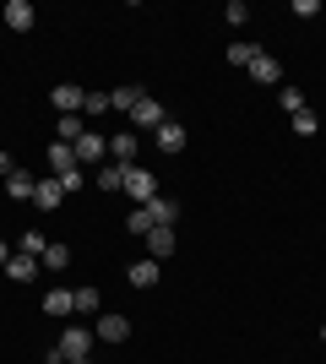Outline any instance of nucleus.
I'll use <instances>...</instances> for the list:
<instances>
[{"label":"nucleus","instance_id":"obj_1","mask_svg":"<svg viewBox=\"0 0 326 364\" xmlns=\"http://www.w3.org/2000/svg\"><path fill=\"white\" fill-rule=\"evenodd\" d=\"M120 196H131V201H136V207H147V201H153V196H163V191H158L153 168L131 164V168H125V191H120Z\"/></svg>","mask_w":326,"mask_h":364},{"label":"nucleus","instance_id":"obj_2","mask_svg":"<svg viewBox=\"0 0 326 364\" xmlns=\"http://www.w3.org/2000/svg\"><path fill=\"white\" fill-rule=\"evenodd\" d=\"M93 343H98L93 326H65L55 348H60V353H65V364H71V359H93Z\"/></svg>","mask_w":326,"mask_h":364},{"label":"nucleus","instance_id":"obj_3","mask_svg":"<svg viewBox=\"0 0 326 364\" xmlns=\"http://www.w3.org/2000/svg\"><path fill=\"white\" fill-rule=\"evenodd\" d=\"M158 277H163V261H153V256H141V261L125 267V283H131V289H153Z\"/></svg>","mask_w":326,"mask_h":364},{"label":"nucleus","instance_id":"obj_4","mask_svg":"<svg viewBox=\"0 0 326 364\" xmlns=\"http://www.w3.org/2000/svg\"><path fill=\"white\" fill-rule=\"evenodd\" d=\"M82 98H87V92H82L77 82H60V87H49V104H55V114H82Z\"/></svg>","mask_w":326,"mask_h":364},{"label":"nucleus","instance_id":"obj_5","mask_svg":"<svg viewBox=\"0 0 326 364\" xmlns=\"http://www.w3.org/2000/svg\"><path fill=\"white\" fill-rule=\"evenodd\" d=\"M163 120H169V114H163V104H158L153 92H147V98H141V104L131 109V125H136V131H158Z\"/></svg>","mask_w":326,"mask_h":364},{"label":"nucleus","instance_id":"obj_6","mask_svg":"<svg viewBox=\"0 0 326 364\" xmlns=\"http://www.w3.org/2000/svg\"><path fill=\"white\" fill-rule=\"evenodd\" d=\"M104 158H109V141L98 136V131H82L77 136V164L87 168V164H104Z\"/></svg>","mask_w":326,"mask_h":364},{"label":"nucleus","instance_id":"obj_7","mask_svg":"<svg viewBox=\"0 0 326 364\" xmlns=\"http://www.w3.org/2000/svg\"><path fill=\"white\" fill-rule=\"evenodd\" d=\"M136 152H141V141H136V131H120V136H109V164H136Z\"/></svg>","mask_w":326,"mask_h":364},{"label":"nucleus","instance_id":"obj_8","mask_svg":"<svg viewBox=\"0 0 326 364\" xmlns=\"http://www.w3.org/2000/svg\"><path fill=\"white\" fill-rule=\"evenodd\" d=\"M44 158H49V174H55V180H60V174H71V168H82V164H77V147H71V141H60V136H55V147H49Z\"/></svg>","mask_w":326,"mask_h":364},{"label":"nucleus","instance_id":"obj_9","mask_svg":"<svg viewBox=\"0 0 326 364\" xmlns=\"http://www.w3.org/2000/svg\"><path fill=\"white\" fill-rule=\"evenodd\" d=\"M245 71L256 76V82H266V87H278V82H283V65L272 60L266 49H256V55H250V65H245Z\"/></svg>","mask_w":326,"mask_h":364},{"label":"nucleus","instance_id":"obj_10","mask_svg":"<svg viewBox=\"0 0 326 364\" xmlns=\"http://www.w3.org/2000/svg\"><path fill=\"white\" fill-rule=\"evenodd\" d=\"M93 337H98V343H125V337H131V321H125V316H98Z\"/></svg>","mask_w":326,"mask_h":364},{"label":"nucleus","instance_id":"obj_11","mask_svg":"<svg viewBox=\"0 0 326 364\" xmlns=\"http://www.w3.org/2000/svg\"><path fill=\"white\" fill-rule=\"evenodd\" d=\"M60 201H65L60 180H55V174H44V180H38V191H33V207H38V213H55Z\"/></svg>","mask_w":326,"mask_h":364},{"label":"nucleus","instance_id":"obj_12","mask_svg":"<svg viewBox=\"0 0 326 364\" xmlns=\"http://www.w3.org/2000/svg\"><path fill=\"white\" fill-rule=\"evenodd\" d=\"M44 316H77V289H49L44 294Z\"/></svg>","mask_w":326,"mask_h":364},{"label":"nucleus","instance_id":"obj_13","mask_svg":"<svg viewBox=\"0 0 326 364\" xmlns=\"http://www.w3.org/2000/svg\"><path fill=\"white\" fill-rule=\"evenodd\" d=\"M147 218H153V228H174V223H180V201L153 196V201H147Z\"/></svg>","mask_w":326,"mask_h":364},{"label":"nucleus","instance_id":"obj_14","mask_svg":"<svg viewBox=\"0 0 326 364\" xmlns=\"http://www.w3.org/2000/svg\"><path fill=\"white\" fill-rule=\"evenodd\" d=\"M0 16H6V28H11V33H33V6H28V0H6V11H0Z\"/></svg>","mask_w":326,"mask_h":364},{"label":"nucleus","instance_id":"obj_15","mask_svg":"<svg viewBox=\"0 0 326 364\" xmlns=\"http://www.w3.org/2000/svg\"><path fill=\"white\" fill-rule=\"evenodd\" d=\"M153 136H158V147H163V152H185V125H180V120H163Z\"/></svg>","mask_w":326,"mask_h":364},{"label":"nucleus","instance_id":"obj_16","mask_svg":"<svg viewBox=\"0 0 326 364\" xmlns=\"http://www.w3.org/2000/svg\"><path fill=\"white\" fill-rule=\"evenodd\" d=\"M141 98H147V87H136V82H125V87H114V92H109V109H125V114H131V109H136Z\"/></svg>","mask_w":326,"mask_h":364},{"label":"nucleus","instance_id":"obj_17","mask_svg":"<svg viewBox=\"0 0 326 364\" xmlns=\"http://www.w3.org/2000/svg\"><path fill=\"white\" fill-rule=\"evenodd\" d=\"M147 256H153V261L174 256V228H153V234H147Z\"/></svg>","mask_w":326,"mask_h":364},{"label":"nucleus","instance_id":"obj_18","mask_svg":"<svg viewBox=\"0 0 326 364\" xmlns=\"http://www.w3.org/2000/svg\"><path fill=\"white\" fill-rule=\"evenodd\" d=\"M33 191H38V180H33L28 168H16L11 180H6V196H11V201H33Z\"/></svg>","mask_w":326,"mask_h":364},{"label":"nucleus","instance_id":"obj_19","mask_svg":"<svg viewBox=\"0 0 326 364\" xmlns=\"http://www.w3.org/2000/svg\"><path fill=\"white\" fill-rule=\"evenodd\" d=\"M33 272H38V261L22 256V250H11V261H6V277H11V283H33Z\"/></svg>","mask_w":326,"mask_h":364},{"label":"nucleus","instance_id":"obj_20","mask_svg":"<svg viewBox=\"0 0 326 364\" xmlns=\"http://www.w3.org/2000/svg\"><path fill=\"white\" fill-rule=\"evenodd\" d=\"M38 267H44V272H65V267H71V245H49Z\"/></svg>","mask_w":326,"mask_h":364},{"label":"nucleus","instance_id":"obj_21","mask_svg":"<svg viewBox=\"0 0 326 364\" xmlns=\"http://www.w3.org/2000/svg\"><path fill=\"white\" fill-rule=\"evenodd\" d=\"M16 250H22V256H33V261H44L49 240H44V234H38V228H28V234H22V240H16Z\"/></svg>","mask_w":326,"mask_h":364},{"label":"nucleus","instance_id":"obj_22","mask_svg":"<svg viewBox=\"0 0 326 364\" xmlns=\"http://www.w3.org/2000/svg\"><path fill=\"white\" fill-rule=\"evenodd\" d=\"M98 191H125V164H104L98 168Z\"/></svg>","mask_w":326,"mask_h":364},{"label":"nucleus","instance_id":"obj_23","mask_svg":"<svg viewBox=\"0 0 326 364\" xmlns=\"http://www.w3.org/2000/svg\"><path fill=\"white\" fill-rule=\"evenodd\" d=\"M98 304H104V294H98L93 283H82L77 289V316H98Z\"/></svg>","mask_w":326,"mask_h":364},{"label":"nucleus","instance_id":"obj_24","mask_svg":"<svg viewBox=\"0 0 326 364\" xmlns=\"http://www.w3.org/2000/svg\"><path fill=\"white\" fill-rule=\"evenodd\" d=\"M223 22H229V28H245V22H250V6H245V0H229V6H223Z\"/></svg>","mask_w":326,"mask_h":364},{"label":"nucleus","instance_id":"obj_25","mask_svg":"<svg viewBox=\"0 0 326 364\" xmlns=\"http://www.w3.org/2000/svg\"><path fill=\"white\" fill-rule=\"evenodd\" d=\"M288 120H294V136H315V131H321V120H315L310 109H299V114H288Z\"/></svg>","mask_w":326,"mask_h":364},{"label":"nucleus","instance_id":"obj_26","mask_svg":"<svg viewBox=\"0 0 326 364\" xmlns=\"http://www.w3.org/2000/svg\"><path fill=\"white\" fill-rule=\"evenodd\" d=\"M125 234H141V240L153 234V218H147V207H136V213L125 218Z\"/></svg>","mask_w":326,"mask_h":364},{"label":"nucleus","instance_id":"obj_27","mask_svg":"<svg viewBox=\"0 0 326 364\" xmlns=\"http://www.w3.org/2000/svg\"><path fill=\"white\" fill-rule=\"evenodd\" d=\"M82 131H87V125H82V114H60V141H71V147H77Z\"/></svg>","mask_w":326,"mask_h":364},{"label":"nucleus","instance_id":"obj_28","mask_svg":"<svg viewBox=\"0 0 326 364\" xmlns=\"http://www.w3.org/2000/svg\"><path fill=\"white\" fill-rule=\"evenodd\" d=\"M278 104L288 109V114H299V109H310V104H305V92H299V87H278Z\"/></svg>","mask_w":326,"mask_h":364},{"label":"nucleus","instance_id":"obj_29","mask_svg":"<svg viewBox=\"0 0 326 364\" xmlns=\"http://www.w3.org/2000/svg\"><path fill=\"white\" fill-rule=\"evenodd\" d=\"M82 114H109V92H87V98H82Z\"/></svg>","mask_w":326,"mask_h":364},{"label":"nucleus","instance_id":"obj_30","mask_svg":"<svg viewBox=\"0 0 326 364\" xmlns=\"http://www.w3.org/2000/svg\"><path fill=\"white\" fill-rule=\"evenodd\" d=\"M250 55H256V44H229V65H250Z\"/></svg>","mask_w":326,"mask_h":364},{"label":"nucleus","instance_id":"obj_31","mask_svg":"<svg viewBox=\"0 0 326 364\" xmlns=\"http://www.w3.org/2000/svg\"><path fill=\"white\" fill-rule=\"evenodd\" d=\"M82 185H87V174H82V168H71V174H60V191H82Z\"/></svg>","mask_w":326,"mask_h":364},{"label":"nucleus","instance_id":"obj_32","mask_svg":"<svg viewBox=\"0 0 326 364\" xmlns=\"http://www.w3.org/2000/svg\"><path fill=\"white\" fill-rule=\"evenodd\" d=\"M294 16H321V0H294Z\"/></svg>","mask_w":326,"mask_h":364},{"label":"nucleus","instance_id":"obj_33","mask_svg":"<svg viewBox=\"0 0 326 364\" xmlns=\"http://www.w3.org/2000/svg\"><path fill=\"white\" fill-rule=\"evenodd\" d=\"M11 174H16V158H11V152H0V180H11Z\"/></svg>","mask_w":326,"mask_h":364},{"label":"nucleus","instance_id":"obj_34","mask_svg":"<svg viewBox=\"0 0 326 364\" xmlns=\"http://www.w3.org/2000/svg\"><path fill=\"white\" fill-rule=\"evenodd\" d=\"M6 261H11V250H6V245H0V267H6Z\"/></svg>","mask_w":326,"mask_h":364},{"label":"nucleus","instance_id":"obj_35","mask_svg":"<svg viewBox=\"0 0 326 364\" xmlns=\"http://www.w3.org/2000/svg\"><path fill=\"white\" fill-rule=\"evenodd\" d=\"M71 364H93V359H71Z\"/></svg>","mask_w":326,"mask_h":364},{"label":"nucleus","instance_id":"obj_36","mask_svg":"<svg viewBox=\"0 0 326 364\" xmlns=\"http://www.w3.org/2000/svg\"><path fill=\"white\" fill-rule=\"evenodd\" d=\"M321 343H326V326H321Z\"/></svg>","mask_w":326,"mask_h":364}]
</instances>
